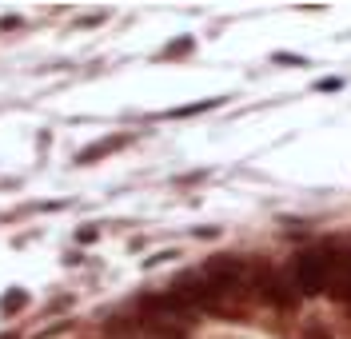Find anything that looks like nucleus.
Instances as JSON below:
<instances>
[{"label":"nucleus","mask_w":351,"mask_h":339,"mask_svg":"<svg viewBox=\"0 0 351 339\" xmlns=\"http://www.w3.org/2000/svg\"><path fill=\"white\" fill-rule=\"evenodd\" d=\"M287 271L300 292L331 295L351 316V236H335L328 244L307 248L304 255H295V264Z\"/></svg>","instance_id":"1"},{"label":"nucleus","mask_w":351,"mask_h":339,"mask_svg":"<svg viewBox=\"0 0 351 339\" xmlns=\"http://www.w3.org/2000/svg\"><path fill=\"white\" fill-rule=\"evenodd\" d=\"M112 148H120V140H104V144H96V148L80 152V164H88V160H96V156H104V152H112Z\"/></svg>","instance_id":"2"},{"label":"nucleus","mask_w":351,"mask_h":339,"mask_svg":"<svg viewBox=\"0 0 351 339\" xmlns=\"http://www.w3.org/2000/svg\"><path fill=\"white\" fill-rule=\"evenodd\" d=\"M21 303H24V292H8L4 295V312H16Z\"/></svg>","instance_id":"3"},{"label":"nucleus","mask_w":351,"mask_h":339,"mask_svg":"<svg viewBox=\"0 0 351 339\" xmlns=\"http://www.w3.org/2000/svg\"><path fill=\"white\" fill-rule=\"evenodd\" d=\"M0 339H16V336H0Z\"/></svg>","instance_id":"4"}]
</instances>
